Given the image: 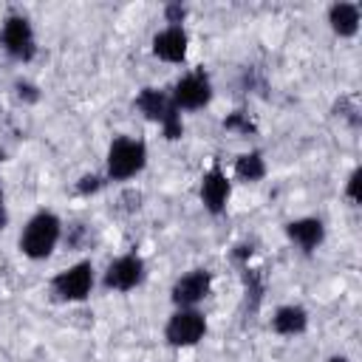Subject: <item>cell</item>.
Listing matches in <instances>:
<instances>
[{"label": "cell", "mask_w": 362, "mask_h": 362, "mask_svg": "<svg viewBox=\"0 0 362 362\" xmlns=\"http://www.w3.org/2000/svg\"><path fill=\"white\" fill-rule=\"evenodd\" d=\"M62 229L65 226H62L57 212L40 209L25 221V226L17 238V246L28 260H45V257L54 255L57 243L62 240Z\"/></svg>", "instance_id": "1"}, {"label": "cell", "mask_w": 362, "mask_h": 362, "mask_svg": "<svg viewBox=\"0 0 362 362\" xmlns=\"http://www.w3.org/2000/svg\"><path fill=\"white\" fill-rule=\"evenodd\" d=\"M133 105H136V110H139L147 122H156V124L161 127V133H164L167 141H175V139L184 136L181 113H178V107L173 105V99H170L167 90L147 85V88H141V90L136 93Z\"/></svg>", "instance_id": "2"}, {"label": "cell", "mask_w": 362, "mask_h": 362, "mask_svg": "<svg viewBox=\"0 0 362 362\" xmlns=\"http://www.w3.org/2000/svg\"><path fill=\"white\" fill-rule=\"evenodd\" d=\"M147 167V144L136 136H116L107 144L105 156V178L107 181H130Z\"/></svg>", "instance_id": "3"}, {"label": "cell", "mask_w": 362, "mask_h": 362, "mask_svg": "<svg viewBox=\"0 0 362 362\" xmlns=\"http://www.w3.org/2000/svg\"><path fill=\"white\" fill-rule=\"evenodd\" d=\"M0 48L6 51V57H11L14 62H31L37 57V37H34V25L25 14L20 11H8L0 23Z\"/></svg>", "instance_id": "4"}, {"label": "cell", "mask_w": 362, "mask_h": 362, "mask_svg": "<svg viewBox=\"0 0 362 362\" xmlns=\"http://www.w3.org/2000/svg\"><path fill=\"white\" fill-rule=\"evenodd\" d=\"M51 294L59 300V303H82L90 297L93 286H96V272H93V263L90 260H76L71 263L68 269L57 272L51 280Z\"/></svg>", "instance_id": "5"}, {"label": "cell", "mask_w": 362, "mask_h": 362, "mask_svg": "<svg viewBox=\"0 0 362 362\" xmlns=\"http://www.w3.org/2000/svg\"><path fill=\"white\" fill-rule=\"evenodd\" d=\"M206 337V317L198 308H175L164 322V342L170 348H195Z\"/></svg>", "instance_id": "6"}, {"label": "cell", "mask_w": 362, "mask_h": 362, "mask_svg": "<svg viewBox=\"0 0 362 362\" xmlns=\"http://www.w3.org/2000/svg\"><path fill=\"white\" fill-rule=\"evenodd\" d=\"M170 99H173V105L178 107V113H181V110H187V113L204 110V107L212 102V79H209V74H206L204 68L187 71V74L173 85Z\"/></svg>", "instance_id": "7"}, {"label": "cell", "mask_w": 362, "mask_h": 362, "mask_svg": "<svg viewBox=\"0 0 362 362\" xmlns=\"http://www.w3.org/2000/svg\"><path fill=\"white\" fill-rule=\"evenodd\" d=\"M144 280V257L139 252H124L113 257L102 274V286L107 291H133Z\"/></svg>", "instance_id": "8"}, {"label": "cell", "mask_w": 362, "mask_h": 362, "mask_svg": "<svg viewBox=\"0 0 362 362\" xmlns=\"http://www.w3.org/2000/svg\"><path fill=\"white\" fill-rule=\"evenodd\" d=\"M198 195H201L204 209H206L212 218H221V215L226 212L229 198H232V181H229L226 170L221 167V161H212L209 170L201 175Z\"/></svg>", "instance_id": "9"}, {"label": "cell", "mask_w": 362, "mask_h": 362, "mask_svg": "<svg viewBox=\"0 0 362 362\" xmlns=\"http://www.w3.org/2000/svg\"><path fill=\"white\" fill-rule=\"evenodd\" d=\"M212 272L209 269H189L184 272L173 288H170V300L175 308H198V303H204L212 291Z\"/></svg>", "instance_id": "10"}, {"label": "cell", "mask_w": 362, "mask_h": 362, "mask_svg": "<svg viewBox=\"0 0 362 362\" xmlns=\"http://www.w3.org/2000/svg\"><path fill=\"white\" fill-rule=\"evenodd\" d=\"M150 51L161 62L181 65L187 59V51H189V34H187V28L184 25H164L161 31L153 34Z\"/></svg>", "instance_id": "11"}, {"label": "cell", "mask_w": 362, "mask_h": 362, "mask_svg": "<svg viewBox=\"0 0 362 362\" xmlns=\"http://www.w3.org/2000/svg\"><path fill=\"white\" fill-rule=\"evenodd\" d=\"M288 243H294L303 255H314L322 240H325V223L322 218H314V215H305V218H294L283 226Z\"/></svg>", "instance_id": "12"}, {"label": "cell", "mask_w": 362, "mask_h": 362, "mask_svg": "<svg viewBox=\"0 0 362 362\" xmlns=\"http://www.w3.org/2000/svg\"><path fill=\"white\" fill-rule=\"evenodd\" d=\"M359 23H362V8L359 3H348V0H337L328 6V25L337 37L348 40V37H356L359 31Z\"/></svg>", "instance_id": "13"}, {"label": "cell", "mask_w": 362, "mask_h": 362, "mask_svg": "<svg viewBox=\"0 0 362 362\" xmlns=\"http://www.w3.org/2000/svg\"><path fill=\"white\" fill-rule=\"evenodd\" d=\"M308 328V311L297 303L277 305L272 314V331L280 337H300Z\"/></svg>", "instance_id": "14"}, {"label": "cell", "mask_w": 362, "mask_h": 362, "mask_svg": "<svg viewBox=\"0 0 362 362\" xmlns=\"http://www.w3.org/2000/svg\"><path fill=\"white\" fill-rule=\"evenodd\" d=\"M266 173H269V164L260 150H246L235 158V178L243 184H257L266 178Z\"/></svg>", "instance_id": "15"}, {"label": "cell", "mask_w": 362, "mask_h": 362, "mask_svg": "<svg viewBox=\"0 0 362 362\" xmlns=\"http://www.w3.org/2000/svg\"><path fill=\"white\" fill-rule=\"evenodd\" d=\"M223 130H232V133H240V136H252V133H255V122L249 119V113L232 110V113L223 119Z\"/></svg>", "instance_id": "16"}, {"label": "cell", "mask_w": 362, "mask_h": 362, "mask_svg": "<svg viewBox=\"0 0 362 362\" xmlns=\"http://www.w3.org/2000/svg\"><path fill=\"white\" fill-rule=\"evenodd\" d=\"M102 187H105V178L90 173V175H82V178L76 181V187H74V189H76L79 195H93V192H99Z\"/></svg>", "instance_id": "17"}, {"label": "cell", "mask_w": 362, "mask_h": 362, "mask_svg": "<svg viewBox=\"0 0 362 362\" xmlns=\"http://www.w3.org/2000/svg\"><path fill=\"white\" fill-rule=\"evenodd\" d=\"M359 184H362V167H354L351 175H348V181H345V198H348L354 206L359 204Z\"/></svg>", "instance_id": "18"}, {"label": "cell", "mask_w": 362, "mask_h": 362, "mask_svg": "<svg viewBox=\"0 0 362 362\" xmlns=\"http://www.w3.org/2000/svg\"><path fill=\"white\" fill-rule=\"evenodd\" d=\"M184 17H187V8L181 3H167L164 6V20L167 25H184Z\"/></svg>", "instance_id": "19"}, {"label": "cell", "mask_w": 362, "mask_h": 362, "mask_svg": "<svg viewBox=\"0 0 362 362\" xmlns=\"http://www.w3.org/2000/svg\"><path fill=\"white\" fill-rule=\"evenodd\" d=\"M17 93H20V99L25 96L28 102H37V99H40L37 88H34V85H28V82H17Z\"/></svg>", "instance_id": "20"}, {"label": "cell", "mask_w": 362, "mask_h": 362, "mask_svg": "<svg viewBox=\"0 0 362 362\" xmlns=\"http://www.w3.org/2000/svg\"><path fill=\"white\" fill-rule=\"evenodd\" d=\"M8 226V209H6V195H3V187H0V232Z\"/></svg>", "instance_id": "21"}, {"label": "cell", "mask_w": 362, "mask_h": 362, "mask_svg": "<svg viewBox=\"0 0 362 362\" xmlns=\"http://www.w3.org/2000/svg\"><path fill=\"white\" fill-rule=\"evenodd\" d=\"M325 362H351V359H348L345 354H334V356H328Z\"/></svg>", "instance_id": "22"}]
</instances>
